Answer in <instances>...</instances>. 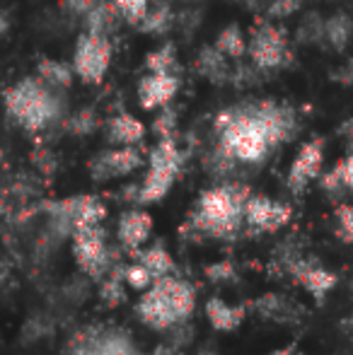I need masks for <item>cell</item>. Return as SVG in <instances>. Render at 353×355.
I'll use <instances>...</instances> for the list:
<instances>
[{"label": "cell", "instance_id": "f1b7e54d", "mask_svg": "<svg viewBox=\"0 0 353 355\" xmlns=\"http://www.w3.org/2000/svg\"><path fill=\"white\" fill-rule=\"evenodd\" d=\"M114 5H117L123 22L136 24L138 27V22L146 17L148 8H150V0H114Z\"/></svg>", "mask_w": 353, "mask_h": 355}, {"label": "cell", "instance_id": "7402d4cb", "mask_svg": "<svg viewBox=\"0 0 353 355\" xmlns=\"http://www.w3.org/2000/svg\"><path fill=\"white\" fill-rule=\"evenodd\" d=\"M216 49L227 56L230 61H240V58L247 56V37L237 24H227V27L221 29L216 39Z\"/></svg>", "mask_w": 353, "mask_h": 355}, {"label": "cell", "instance_id": "f546056e", "mask_svg": "<svg viewBox=\"0 0 353 355\" xmlns=\"http://www.w3.org/2000/svg\"><path fill=\"white\" fill-rule=\"evenodd\" d=\"M123 281L131 285V288H136V290H146V288H150V285L155 283V278H153V273L148 271L141 261H138V263H131V266L123 271Z\"/></svg>", "mask_w": 353, "mask_h": 355}, {"label": "cell", "instance_id": "484cf974", "mask_svg": "<svg viewBox=\"0 0 353 355\" xmlns=\"http://www.w3.org/2000/svg\"><path fill=\"white\" fill-rule=\"evenodd\" d=\"M148 73H177V51L172 44H162L146 56Z\"/></svg>", "mask_w": 353, "mask_h": 355}, {"label": "cell", "instance_id": "cb8c5ba5", "mask_svg": "<svg viewBox=\"0 0 353 355\" xmlns=\"http://www.w3.org/2000/svg\"><path fill=\"white\" fill-rule=\"evenodd\" d=\"M322 189L325 191H353V150H349L344 159L322 177Z\"/></svg>", "mask_w": 353, "mask_h": 355}, {"label": "cell", "instance_id": "44dd1931", "mask_svg": "<svg viewBox=\"0 0 353 355\" xmlns=\"http://www.w3.org/2000/svg\"><path fill=\"white\" fill-rule=\"evenodd\" d=\"M353 39V19L346 12H336L325 19V42L334 51H344Z\"/></svg>", "mask_w": 353, "mask_h": 355}, {"label": "cell", "instance_id": "2e32d148", "mask_svg": "<svg viewBox=\"0 0 353 355\" xmlns=\"http://www.w3.org/2000/svg\"><path fill=\"white\" fill-rule=\"evenodd\" d=\"M257 314L278 324H295L300 319V307L283 295H264L255 302Z\"/></svg>", "mask_w": 353, "mask_h": 355}, {"label": "cell", "instance_id": "d6986e66", "mask_svg": "<svg viewBox=\"0 0 353 355\" xmlns=\"http://www.w3.org/2000/svg\"><path fill=\"white\" fill-rule=\"evenodd\" d=\"M208 322L218 331H235L242 322H245V307H235V304L223 302L221 297H213L206 302Z\"/></svg>", "mask_w": 353, "mask_h": 355}, {"label": "cell", "instance_id": "5bb4252c", "mask_svg": "<svg viewBox=\"0 0 353 355\" xmlns=\"http://www.w3.org/2000/svg\"><path fill=\"white\" fill-rule=\"evenodd\" d=\"M150 232H153V218L146 211H126L119 218L117 237L123 249H131V252L141 249L148 242Z\"/></svg>", "mask_w": 353, "mask_h": 355}, {"label": "cell", "instance_id": "d4e9b609", "mask_svg": "<svg viewBox=\"0 0 353 355\" xmlns=\"http://www.w3.org/2000/svg\"><path fill=\"white\" fill-rule=\"evenodd\" d=\"M138 261L143 263V266L148 268V271L153 273V278H165V276H172V271H175V261H172V257L167 254L165 247H160V244H155V247L146 249V252L141 254V259Z\"/></svg>", "mask_w": 353, "mask_h": 355}, {"label": "cell", "instance_id": "8d00e7d4", "mask_svg": "<svg viewBox=\"0 0 353 355\" xmlns=\"http://www.w3.org/2000/svg\"><path fill=\"white\" fill-rule=\"evenodd\" d=\"M8 29H10V17L3 12V10H0V37H5V34H8Z\"/></svg>", "mask_w": 353, "mask_h": 355}, {"label": "cell", "instance_id": "e575fe53", "mask_svg": "<svg viewBox=\"0 0 353 355\" xmlns=\"http://www.w3.org/2000/svg\"><path fill=\"white\" fill-rule=\"evenodd\" d=\"M334 78L344 85H353V58H349V61L341 66V71H336Z\"/></svg>", "mask_w": 353, "mask_h": 355}, {"label": "cell", "instance_id": "9c48e42d", "mask_svg": "<svg viewBox=\"0 0 353 355\" xmlns=\"http://www.w3.org/2000/svg\"><path fill=\"white\" fill-rule=\"evenodd\" d=\"M141 164L143 155L136 145H117V148L102 150L89 159V177L94 182H109V179H119L136 172Z\"/></svg>", "mask_w": 353, "mask_h": 355}, {"label": "cell", "instance_id": "ac0fdd59", "mask_svg": "<svg viewBox=\"0 0 353 355\" xmlns=\"http://www.w3.org/2000/svg\"><path fill=\"white\" fill-rule=\"evenodd\" d=\"M119 22H121V15H119L114 0H99V3L85 15V32L104 34V37L112 39Z\"/></svg>", "mask_w": 353, "mask_h": 355}, {"label": "cell", "instance_id": "8992f818", "mask_svg": "<svg viewBox=\"0 0 353 355\" xmlns=\"http://www.w3.org/2000/svg\"><path fill=\"white\" fill-rule=\"evenodd\" d=\"M247 53L252 58V66L261 73L286 68L293 58L286 32L268 19H259L252 27L250 39H247Z\"/></svg>", "mask_w": 353, "mask_h": 355}, {"label": "cell", "instance_id": "e0dca14e", "mask_svg": "<svg viewBox=\"0 0 353 355\" xmlns=\"http://www.w3.org/2000/svg\"><path fill=\"white\" fill-rule=\"evenodd\" d=\"M107 138L112 145H138L146 138V126L131 114H117L107 123Z\"/></svg>", "mask_w": 353, "mask_h": 355}, {"label": "cell", "instance_id": "4dcf8cb0", "mask_svg": "<svg viewBox=\"0 0 353 355\" xmlns=\"http://www.w3.org/2000/svg\"><path fill=\"white\" fill-rule=\"evenodd\" d=\"M300 5H302V0H271L266 8V17L268 19H286L298 12Z\"/></svg>", "mask_w": 353, "mask_h": 355}, {"label": "cell", "instance_id": "30bf717a", "mask_svg": "<svg viewBox=\"0 0 353 355\" xmlns=\"http://www.w3.org/2000/svg\"><path fill=\"white\" fill-rule=\"evenodd\" d=\"M291 206L268 196H250L245 201V225L252 232H276L291 220Z\"/></svg>", "mask_w": 353, "mask_h": 355}, {"label": "cell", "instance_id": "52a82bcc", "mask_svg": "<svg viewBox=\"0 0 353 355\" xmlns=\"http://www.w3.org/2000/svg\"><path fill=\"white\" fill-rule=\"evenodd\" d=\"M112 63V39L104 34H80L73 53V71L83 83H99Z\"/></svg>", "mask_w": 353, "mask_h": 355}, {"label": "cell", "instance_id": "6da1fadb", "mask_svg": "<svg viewBox=\"0 0 353 355\" xmlns=\"http://www.w3.org/2000/svg\"><path fill=\"white\" fill-rule=\"evenodd\" d=\"M218 148L235 164H259L273 148L298 133V114L271 99L225 109L216 119Z\"/></svg>", "mask_w": 353, "mask_h": 355}, {"label": "cell", "instance_id": "f35d334b", "mask_svg": "<svg viewBox=\"0 0 353 355\" xmlns=\"http://www.w3.org/2000/svg\"><path fill=\"white\" fill-rule=\"evenodd\" d=\"M271 355H300V353H295L293 348H281V351H273Z\"/></svg>", "mask_w": 353, "mask_h": 355}, {"label": "cell", "instance_id": "d6a6232c", "mask_svg": "<svg viewBox=\"0 0 353 355\" xmlns=\"http://www.w3.org/2000/svg\"><path fill=\"white\" fill-rule=\"evenodd\" d=\"M336 223H339V237L353 242V206L336 208Z\"/></svg>", "mask_w": 353, "mask_h": 355}, {"label": "cell", "instance_id": "8fae6325", "mask_svg": "<svg viewBox=\"0 0 353 355\" xmlns=\"http://www.w3.org/2000/svg\"><path fill=\"white\" fill-rule=\"evenodd\" d=\"M283 266H286V271L295 278V283H300L302 288L317 300H322L336 285L334 273L327 271V268L322 266L320 261H315V259H305V257H300V254H291V257H286Z\"/></svg>", "mask_w": 353, "mask_h": 355}, {"label": "cell", "instance_id": "4fadbf2b", "mask_svg": "<svg viewBox=\"0 0 353 355\" xmlns=\"http://www.w3.org/2000/svg\"><path fill=\"white\" fill-rule=\"evenodd\" d=\"M179 92V75L177 73H148L138 83V102L143 109H165Z\"/></svg>", "mask_w": 353, "mask_h": 355}, {"label": "cell", "instance_id": "836d02e7", "mask_svg": "<svg viewBox=\"0 0 353 355\" xmlns=\"http://www.w3.org/2000/svg\"><path fill=\"white\" fill-rule=\"evenodd\" d=\"M97 3H99V0H63V10H66L68 15H73V17H83V19H85V15Z\"/></svg>", "mask_w": 353, "mask_h": 355}, {"label": "cell", "instance_id": "277c9868", "mask_svg": "<svg viewBox=\"0 0 353 355\" xmlns=\"http://www.w3.org/2000/svg\"><path fill=\"white\" fill-rule=\"evenodd\" d=\"M250 191L240 184H223L201 193L191 213V227L208 237H232L245 225Z\"/></svg>", "mask_w": 353, "mask_h": 355}, {"label": "cell", "instance_id": "d590c367", "mask_svg": "<svg viewBox=\"0 0 353 355\" xmlns=\"http://www.w3.org/2000/svg\"><path fill=\"white\" fill-rule=\"evenodd\" d=\"M341 133H344L346 141H349V150H353V119H351V121H346L344 126H341Z\"/></svg>", "mask_w": 353, "mask_h": 355}, {"label": "cell", "instance_id": "1f68e13d", "mask_svg": "<svg viewBox=\"0 0 353 355\" xmlns=\"http://www.w3.org/2000/svg\"><path fill=\"white\" fill-rule=\"evenodd\" d=\"M175 126H177V114L172 112L170 107H165V112H162L160 116L155 119V123H153V131H155L160 138H172Z\"/></svg>", "mask_w": 353, "mask_h": 355}, {"label": "cell", "instance_id": "83f0119b", "mask_svg": "<svg viewBox=\"0 0 353 355\" xmlns=\"http://www.w3.org/2000/svg\"><path fill=\"white\" fill-rule=\"evenodd\" d=\"M97 123V112L89 107H83L68 119V131L76 133V136H89V133H94Z\"/></svg>", "mask_w": 353, "mask_h": 355}, {"label": "cell", "instance_id": "3957f363", "mask_svg": "<svg viewBox=\"0 0 353 355\" xmlns=\"http://www.w3.org/2000/svg\"><path fill=\"white\" fill-rule=\"evenodd\" d=\"M193 304H196V293L191 285L182 278L165 276L146 288L136 312L146 327L155 331H170L191 317Z\"/></svg>", "mask_w": 353, "mask_h": 355}, {"label": "cell", "instance_id": "ffe728a7", "mask_svg": "<svg viewBox=\"0 0 353 355\" xmlns=\"http://www.w3.org/2000/svg\"><path fill=\"white\" fill-rule=\"evenodd\" d=\"M175 27V12H172L170 3H155L148 8L146 17L138 22V29L143 34H153V37H162Z\"/></svg>", "mask_w": 353, "mask_h": 355}, {"label": "cell", "instance_id": "74e56055", "mask_svg": "<svg viewBox=\"0 0 353 355\" xmlns=\"http://www.w3.org/2000/svg\"><path fill=\"white\" fill-rule=\"evenodd\" d=\"M196 355H221V353H218L216 348H211V346H203Z\"/></svg>", "mask_w": 353, "mask_h": 355}, {"label": "cell", "instance_id": "7c38bea8", "mask_svg": "<svg viewBox=\"0 0 353 355\" xmlns=\"http://www.w3.org/2000/svg\"><path fill=\"white\" fill-rule=\"evenodd\" d=\"M322 162H325V141L315 138V141H307L298 150L295 159L291 162L288 169V189L293 193H302L307 189V184L315 182L322 172Z\"/></svg>", "mask_w": 353, "mask_h": 355}, {"label": "cell", "instance_id": "5b68a950", "mask_svg": "<svg viewBox=\"0 0 353 355\" xmlns=\"http://www.w3.org/2000/svg\"><path fill=\"white\" fill-rule=\"evenodd\" d=\"M182 150L175 143V138H160L155 148L150 150L148 159V172L143 177V184L138 187V201L141 203H157L167 196L175 187L179 172H182Z\"/></svg>", "mask_w": 353, "mask_h": 355}, {"label": "cell", "instance_id": "7a4b0ae2", "mask_svg": "<svg viewBox=\"0 0 353 355\" xmlns=\"http://www.w3.org/2000/svg\"><path fill=\"white\" fill-rule=\"evenodd\" d=\"M58 92L61 89L44 83L39 75L24 78L5 92V112L24 131H46L63 116L66 109V102Z\"/></svg>", "mask_w": 353, "mask_h": 355}, {"label": "cell", "instance_id": "603a6c76", "mask_svg": "<svg viewBox=\"0 0 353 355\" xmlns=\"http://www.w3.org/2000/svg\"><path fill=\"white\" fill-rule=\"evenodd\" d=\"M37 75L44 80V83L51 85V87L66 89V87H71L73 75H76V71H73V63L68 66V63H63V61L44 58V61L39 63V68H37Z\"/></svg>", "mask_w": 353, "mask_h": 355}, {"label": "cell", "instance_id": "4316f807", "mask_svg": "<svg viewBox=\"0 0 353 355\" xmlns=\"http://www.w3.org/2000/svg\"><path fill=\"white\" fill-rule=\"evenodd\" d=\"M295 37H298V42H300V44H320V42H325V19H322L317 12L307 15V17L300 22V27H298Z\"/></svg>", "mask_w": 353, "mask_h": 355}, {"label": "cell", "instance_id": "9a60e30c", "mask_svg": "<svg viewBox=\"0 0 353 355\" xmlns=\"http://www.w3.org/2000/svg\"><path fill=\"white\" fill-rule=\"evenodd\" d=\"M230 58L223 56L216 46H203L196 56V73L201 75L203 80L213 85H223V83H232V66H230Z\"/></svg>", "mask_w": 353, "mask_h": 355}, {"label": "cell", "instance_id": "ba28073f", "mask_svg": "<svg viewBox=\"0 0 353 355\" xmlns=\"http://www.w3.org/2000/svg\"><path fill=\"white\" fill-rule=\"evenodd\" d=\"M73 254H76L78 266L92 278L104 276L112 263V252H109L107 237L99 225L78 227L73 232Z\"/></svg>", "mask_w": 353, "mask_h": 355}]
</instances>
